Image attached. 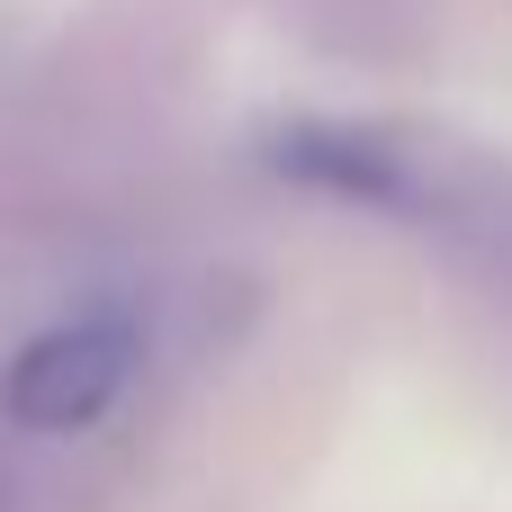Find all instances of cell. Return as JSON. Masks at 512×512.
<instances>
[{
  "instance_id": "obj_1",
  "label": "cell",
  "mask_w": 512,
  "mask_h": 512,
  "mask_svg": "<svg viewBox=\"0 0 512 512\" xmlns=\"http://www.w3.org/2000/svg\"><path fill=\"white\" fill-rule=\"evenodd\" d=\"M144 378V333L135 315L99 306V315H63L45 333H27L0 369V414L18 432H90L126 405V387Z\"/></svg>"
}]
</instances>
